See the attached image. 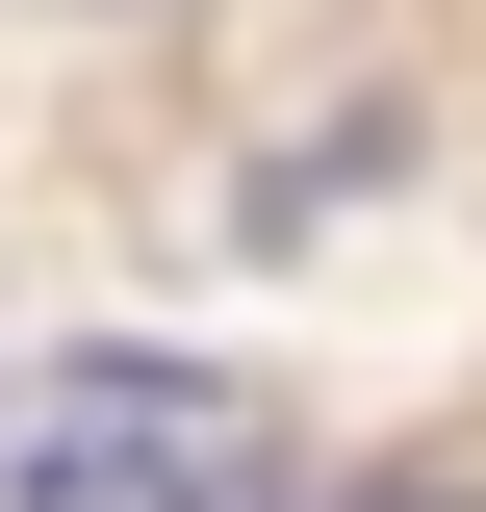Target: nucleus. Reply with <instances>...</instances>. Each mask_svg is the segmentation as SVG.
<instances>
[{"mask_svg": "<svg viewBox=\"0 0 486 512\" xmlns=\"http://www.w3.org/2000/svg\"><path fill=\"white\" fill-rule=\"evenodd\" d=\"M0 512H282V410L231 359H26L0 384Z\"/></svg>", "mask_w": 486, "mask_h": 512, "instance_id": "f257e3e1", "label": "nucleus"}, {"mask_svg": "<svg viewBox=\"0 0 486 512\" xmlns=\"http://www.w3.org/2000/svg\"><path fill=\"white\" fill-rule=\"evenodd\" d=\"M307 512H486L461 461H359V487H307Z\"/></svg>", "mask_w": 486, "mask_h": 512, "instance_id": "f03ea898", "label": "nucleus"}]
</instances>
